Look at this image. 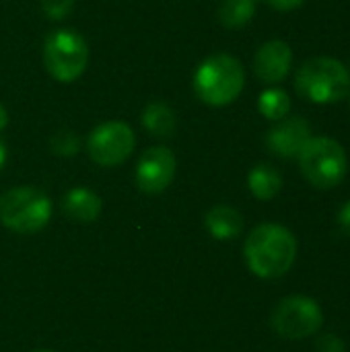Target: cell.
<instances>
[{
  "label": "cell",
  "instance_id": "obj_1",
  "mask_svg": "<svg viewBox=\"0 0 350 352\" xmlns=\"http://www.w3.org/2000/svg\"><path fill=\"white\" fill-rule=\"evenodd\" d=\"M243 256L256 276L281 278L295 264L297 239L287 227L276 223H264L248 235Z\"/></svg>",
  "mask_w": 350,
  "mask_h": 352
},
{
  "label": "cell",
  "instance_id": "obj_2",
  "mask_svg": "<svg viewBox=\"0 0 350 352\" xmlns=\"http://www.w3.org/2000/svg\"><path fill=\"white\" fill-rule=\"evenodd\" d=\"M245 85V70L231 54L208 56L194 72V91L198 99L210 107L233 103Z\"/></svg>",
  "mask_w": 350,
  "mask_h": 352
},
{
  "label": "cell",
  "instance_id": "obj_3",
  "mask_svg": "<svg viewBox=\"0 0 350 352\" xmlns=\"http://www.w3.org/2000/svg\"><path fill=\"white\" fill-rule=\"evenodd\" d=\"M295 89L303 99L316 105H332L350 93V72L336 58L316 56L299 66Z\"/></svg>",
  "mask_w": 350,
  "mask_h": 352
},
{
  "label": "cell",
  "instance_id": "obj_4",
  "mask_svg": "<svg viewBox=\"0 0 350 352\" xmlns=\"http://www.w3.org/2000/svg\"><path fill=\"white\" fill-rule=\"evenodd\" d=\"M297 159L303 177L318 190L336 188L349 169V159L342 144L326 136L309 138Z\"/></svg>",
  "mask_w": 350,
  "mask_h": 352
},
{
  "label": "cell",
  "instance_id": "obj_5",
  "mask_svg": "<svg viewBox=\"0 0 350 352\" xmlns=\"http://www.w3.org/2000/svg\"><path fill=\"white\" fill-rule=\"evenodd\" d=\"M52 219L50 198L31 186H21L0 196V223L14 233H37Z\"/></svg>",
  "mask_w": 350,
  "mask_h": 352
},
{
  "label": "cell",
  "instance_id": "obj_6",
  "mask_svg": "<svg viewBox=\"0 0 350 352\" xmlns=\"http://www.w3.org/2000/svg\"><path fill=\"white\" fill-rule=\"evenodd\" d=\"M43 64L58 82H74L89 64V45L85 37L74 29L52 31L43 43Z\"/></svg>",
  "mask_w": 350,
  "mask_h": 352
},
{
  "label": "cell",
  "instance_id": "obj_7",
  "mask_svg": "<svg viewBox=\"0 0 350 352\" xmlns=\"http://www.w3.org/2000/svg\"><path fill=\"white\" fill-rule=\"evenodd\" d=\"M324 324V314L318 301L309 297H287L272 311V328L278 336L287 340H303L320 332Z\"/></svg>",
  "mask_w": 350,
  "mask_h": 352
},
{
  "label": "cell",
  "instance_id": "obj_8",
  "mask_svg": "<svg viewBox=\"0 0 350 352\" xmlns=\"http://www.w3.org/2000/svg\"><path fill=\"white\" fill-rule=\"evenodd\" d=\"M136 136L134 130L120 120H111L93 128L87 138L89 157L101 167L122 165L134 151Z\"/></svg>",
  "mask_w": 350,
  "mask_h": 352
},
{
  "label": "cell",
  "instance_id": "obj_9",
  "mask_svg": "<svg viewBox=\"0 0 350 352\" xmlns=\"http://www.w3.org/2000/svg\"><path fill=\"white\" fill-rule=\"evenodd\" d=\"M175 155L167 146H151L142 153L136 163L134 179L140 192L161 194L165 192L175 177Z\"/></svg>",
  "mask_w": 350,
  "mask_h": 352
},
{
  "label": "cell",
  "instance_id": "obj_10",
  "mask_svg": "<svg viewBox=\"0 0 350 352\" xmlns=\"http://www.w3.org/2000/svg\"><path fill=\"white\" fill-rule=\"evenodd\" d=\"M293 52L291 45L283 39H272L260 45L254 58V72L266 85H276L285 80L291 72Z\"/></svg>",
  "mask_w": 350,
  "mask_h": 352
},
{
  "label": "cell",
  "instance_id": "obj_11",
  "mask_svg": "<svg viewBox=\"0 0 350 352\" xmlns=\"http://www.w3.org/2000/svg\"><path fill=\"white\" fill-rule=\"evenodd\" d=\"M309 138H311L309 122L295 116V118L278 120V124L268 132L266 144L274 155H278L283 159H291L301 153V148L307 144Z\"/></svg>",
  "mask_w": 350,
  "mask_h": 352
},
{
  "label": "cell",
  "instance_id": "obj_12",
  "mask_svg": "<svg viewBox=\"0 0 350 352\" xmlns=\"http://www.w3.org/2000/svg\"><path fill=\"white\" fill-rule=\"evenodd\" d=\"M101 198L89 188H72L62 200L64 214L76 223H93L101 214Z\"/></svg>",
  "mask_w": 350,
  "mask_h": 352
},
{
  "label": "cell",
  "instance_id": "obj_13",
  "mask_svg": "<svg viewBox=\"0 0 350 352\" xmlns=\"http://www.w3.org/2000/svg\"><path fill=\"white\" fill-rule=\"evenodd\" d=\"M204 223H206L208 233L219 241L235 239L243 229V217L239 214V210H235L233 206H227V204L212 206L206 212Z\"/></svg>",
  "mask_w": 350,
  "mask_h": 352
},
{
  "label": "cell",
  "instance_id": "obj_14",
  "mask_svg": "<svg viewBox=\"0 0 350 352\" xmlns=\"http://www.w3.org/2000/svg\"><path fill=\"white\" fill-rule=\"evenodd\" d=\"M248 186H250V192L258 200H272L274 196H278V192L283 188V175L272 165L260 163L250 171Z\"/></svg>",
  "mask_w": 350,
  "mask_h": 352
},
{
  "label": "cell",
  "instance_id": "obj_15",
  "mask_svg": "<svg viewBox=\"0 0 350 352\" xmlns=\"http://www.w3.org/2000/svg\"><path fill=\"white\" fill-rule=\"evenodd\" d=\"M142 126L155 136H171L175 132V113L163 101H151L142 111Z\"/></svg>",
  "mask_w": 350,
  "mask_h": 352
},
{
  "label": "cell",
  "instance_id": "obj_16",
  "mask_svg": "<svg viewBox=\"0 0 350 352\" xmlns=\"http://www.w3.org/2000/svg\"><path fill=\"white\" fill-rule=\"evenodd\" d=\"M256 2L258 0H223L219 8V21L227 29H241L254 19Z\"/></svg>",
  "mask_w": 350,
  "mask_h": 352
},
{
  "label": "cell",
  "instance_id": "obj_17",
  "mask_svg": "<svg viewBox=\"0 0 350 352\" xmlns=\"http://www.w3.org/2000/svg\"><path fill=\"white\" fill-rule=\"evenodd\" d=\"M258 109L266 120L278 122V120L287 118L291 111L289 93L285 89H278V87H270V89L262 91V95L258 99Z\"/></svg>",
  "mask_w": 350,
  "mask_h": 352
},
{
  "label": "cell",
  "instance_id": "obj_18",
  "mask_svg": "<svg viewBox=\"0 0 350 352\" xmlns=\"http://www.w3.org/2000/svg\"><path fill=\"white\" fill-rule=\"evenodd\" d=\"M50 148H52L56 155H60V157H72V155L78 153L80 140H78V136H76L74 132H70V130H60V132H56V134L52 136Z\"/></svg>",
  "mask_w": 350,
  "mask_h": 352
},
{
  "label": "cell",
  "instance_id": "obj_19",
  "mask_svg": "<svg viewBox=\"0 0 350 352\" xmlns=\"http://www.w3.org/2000/svg\"><path fill=\"white\" fill-rule=\"evenodd\" d=\"M74 0H41V10L47 19L60 21L72 12Z\"/></svg>",
  "mask_w": 350,
  "mask_h": 352
},
{
  "label": "cell",
  "instance_id": "obj_20",
  "mask_svg": "<svg viewBox=\"0 0 350 352\" xmlns=\"http://www.w3.org/2000/svg\"><path fill=\"white\" fill-rule=\"evenodd\" d=\"M318 351L320 352H347V346L344 342L334 336V334H326L324 338L318 340Z\"/></svg>",
  "mask_w": 350,
  "mask_h": 352
},
{
  "label": "cell",
  "instance_id": "obj_21",
  "mask_svg": "<svg viewBox=\"0 0 350 352\" xmlns=\"http://www.w3.org/2000/svg\"><path fill=\"white\" fill-rule=\"evenodd\" d=\"M272 8L281 10V12H289V10H295L299 8L305 0H266Z\"/></svg>",
  "mask_w": 350,
  "mask_h": 352
},
{
  "label": "cell",
  "instance_id": "obj_22",
  "mask_svg": "<svg viewBox=\"0 0 350 352\" xmlns=\"http://www.w3.org/2000/svg\"><path fill=\"white\" fill-rule=\"evenodd\" d=\"M338 223H340V227H342L347 233H350V200L342 206V210L338 212Z\"/></svg>",
  "mask_w": 350,
  "mask_h": 352
},
{
  "label": "cell",
  "instance_id": "obj_23",
  "mask_svg": "<svg viewBox=\"0 0 350 352\" xmlns=\"http://www.w3.org/2000/svg\"><path fill=\"white\" fill-rule=\"evenodd\" d=\"M6 124H8V113H6V109H4V105L0 103V132L6 128Z\"/></svg>",
  "mask_w": 350,
  "mask_h": 352
},
{
  "label": "cell",
  "instance_id": "obj_24",
  "mask_svg": "<svg viewBox=\"0 0 350 352\" xmlns=\"http://www.w3.org/2000/svg\"><path fill=\"white\" fill-rule=\"evenodd\" d=\"M4 163H6V146H4V142L0 140V169L4 167Z\"/></svg>",
  "mask_w": 350,
  "mask_h": 352
},
{
  "label": "cell",
  "instance_id": "obj_25",
  "mask_svg": "<svg viewBox=\"0 0 350 352\" xmlns=\"http://www.w3.org/2000/svg\"><path fill=\"white\" fill-rule=\"evenodd\" d=\"M35 352H56V351H35Z\"/></svg>",
  "mask_w": 350,
  "mask_h": 352
},
{
  "label": "cell",
  "instance_id": "obj_26",
  "mask_svg": "<svg viewBox=\"0 0 350 352\" xmlns=\"http://www.w3.org/2000/svg\"><path fill=\"white\" fill-rule=\"evenodd\" d=\"M349 97H350V95H349Z\"/></svg>",
  "mask_w": 350,
  "mask_h": 352
}]
</instances>
